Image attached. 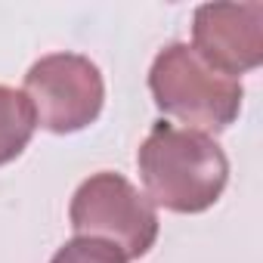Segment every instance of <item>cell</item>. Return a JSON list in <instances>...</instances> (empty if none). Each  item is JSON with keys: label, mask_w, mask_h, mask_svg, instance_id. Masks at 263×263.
<instances>
[{"label": "cell", "mask_w": 263, "mask_h": 263, "mask_svg": "<svg viewBox=\"0 0 263 263\" xmlns=\"http://www.w3.org/2000/svg\"><path fill=\"white\" fill-rule=\"evenodd\" d=\"M146 198L174 214L208 211L229 183L226 152L198 130L177 124H155L137 155Z\"/></svg>", "instance_id": "6da1fadb"}, {"label": "cell", "mask_w": 263, "mask_h": 263, "mask_svg": "<svg viewBox=\"0 0 263 263\" xmlns=\"http://www.w3.org/2000/svg\"><path fill=\"white\" fill-rule=\"evenodd\" d=\"M149 90L155 105L183 121L186 130L217 134L226 130L241 111V84L214 71L189 44L164 47L149 71Z\"/></svg>", "instance_id": "7a4b0ae2"}, {"label": "cell", "mask_w": 263, "mask_h": 263, "mask_svg": "<svg viewBox=\"0 0 263 263\" xmlns=\"http://www.w3.org/2000/svg\"><path fill=\"white\" fill-rule=\"evenodd\" d=\"M71 229L84 238L115 245L127 260L149 254L158 238L155 204L121 174L102 171L84 180L68 208Z\"/></svg>", "instance_id": "3957f363"}, {"label": "cell", "mask_w": 263, "mask_h": 263, "mask_svg": "<svg viewBox=\"0 0 263 263\" xmlns=\"http://www.w3.org/2000/svg\"><path fill=\"white\" fill-rule=\"evenodd\" d=\"M34 108V121L50 134H78L90 127L105 102L99 68L78 53H53L37 59L22 90Z\"/></svg>", "instance_id": "277c9868"}, {"label": "cell", "mask_w": 263, "mask_h": 263, "mask_svg": "<svg viewBox=\"0 0 263 263\" xmlns=\"http://www.w3.org/2000/svg\"><path fill=\"white\" fill-rule=\"evenodd\" d=\"M192 50L214 71L238 81L263 62V4H204L192 19Z\"/></svg>", "instance_id": "5b68a950"}, {"label": "cell", "mask_w": 263, "mask_h": 263, "mask_svg": "<svg viewBox=\"0 0 263 263\" xmlns=\"http://www.w3.org/2000/svg\"><path fill=\"white\" fill-rule=\"evenodd\" d=\"M34 108L22 90L0 84V167L25 152L34 137Z\"/></svg>", "instance_id": "8992f818"}, {"label": "cell", "mask_w": 263, "mask_h": 263, "mask_svg": "<svg viewBox=\"0 0 263 263\" xmlns=\"http://www.w3.org/2000/svg\"><path fill=\"white\" fill-rule=\"evenodd\" d=\"M50 263H127V257L115 245H108L102 238H84V235H78V238L65 241L53 254Z\"/></svg>", "instance_id": "52a82bcc"}]
</instances>
